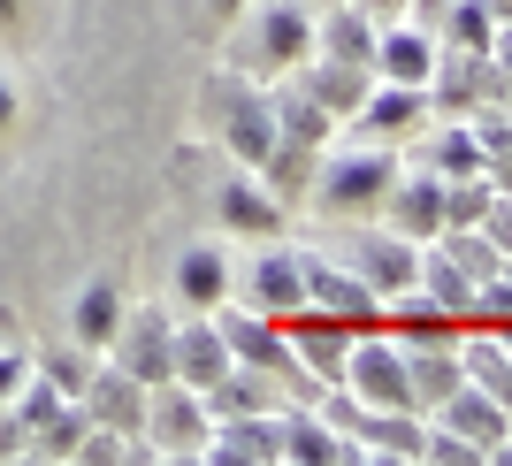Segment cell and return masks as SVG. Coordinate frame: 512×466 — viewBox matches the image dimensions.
I'll use <instances>...</instances> for the list:
<instances>
[{
	"label": "cell",
	"instance_id": "cell-1",
	"mask_svg": "<svg viewBox=\"0 0 512 466\" xmlns=\"http://www.w3.org/2000/svg\"><path fill=\"white\" fill-rule=\"evenodd\" d=\"M199 107H207L214 138L230 146L237 169H260V161H268V146H276V107H268V85H260V77L214 69L207 92H199Z\"/></svg>",
	"mask_w": 512,
	"mask_h": 466
},
{
	"label": "cell",
	"instance_id": "cell-2",
	"mask_svg": "<svg viewBox=\"0 0 512 466\" xmlns=\"http://www.w3.org/2000/svg\"><path fill=\"white\" fill-rule=\"evenodd\" d=\"M398 146H375V138H360V146L344 153H321V176H314V199L329 214H383L390 184H398Z\"/></svg>",
	"mask_w": 512,
	"mask_h": 466
},
{
	"label": "cell",
	"instance_id": "cell-3",
	"mask_svg": "<svg viewBox=\"0 0 512 466\" xmlns=\"http://www.w3.org/2000/svg\"><path fill=\"white\" fill-rule=\"evenodd\" d=\"M207 436H214V413L192 382H153L146 390V421H138V444L146 459H207Z\"/></svg>",
	"mask_w": 512,
	"mask_h": 466
},
{
	"label": "cell",
	"instance_id": "cell-4",
	"mask_svg": "<svg viewBox=\"0 0 512 466\" xmlns=\"http://www.w3.org/2000/svg\"><path fill=\"white\" fill-rule=\"evenodd\" d=\"M314 54V8L306 0H253L245 8V31H237V62L253 69H299Z\"/></svg>",
	"mask_w": 512,
	"mask_h": 466
},
{
	"label": "cell",
	"instance_id": "cell-5",
	"mask_svg": "<svg viewBox=\"0 0 512 466\" xmlns=\"http://www.w3.org/2000/svg\"><path fill=\"white\" fill-rule=\"evenodd\" d=\"M100 360H115L123 375H138L153 390V382L176 375V321L161 314V306H123V329H115V344H107Z\"/></svg>",
	"mask_w": 512,
	"mask_h": 466
},
{
	"label": "cell",
	"instance_id": "cell-6",
	"mask_svg": "<svg viewBox=\"0 0 512 466\" xmlns=\"http://www.w3.org/2000/svg\"><path fill=\"white\" fill-rule=\"evenodd\" d=\"M214 329H222V344H230V360L237 367H268V375H299V360H291V329H283L276 314H260V306H207Z\"/></svg>",
	"mask_w": 512,
	"mask_h": 466
},
{
	"label": "cell",
	"instance_id": "cell-7",
	"mask_svg": "<svg viewBox=\"0 0 512 466\" xmlns=\"http://www.w3.org/2000/svg\"><path fill=\"white\" fill-rule=\"evenodd\" d=\"M344 268H352L375 298H398V291L421 283V245L398 237L390 222H383V230H352V237H344Z\"/></svg>",
	"mask_w": 512,
	"mask_h": 466
},
{
	"label": "cell",
	"instance_id": "cell-8",
	"mask_svg": "<svg viewBox=\"0 0 512 466\" xmlns=\"http://www.w3.org/2000/svg\"><path fill=\"white\" fill-rule=\"evenodd\" d=\"M497 100H512V92H505L490 54H459V46L436 54V77H428V107H436V115H482V107H497Z\"/></svg>",
	"mask_w": 512,
	"mask_h": 466
},
{
	"label": "cell",
	"instance_id": "cell-9",
	"mask_svg": "<svg viewBox=\"0 0 512 466\" xmlns=\"http://www.w3.org/2000/svg\"><path fill=\"white\" fill-rule=\"evenodd\" d=\"M306 306L329 314V321H344V329H383V298L329 253H306Z\"/></svg>",
	"mask_w": 512,
	"mask_h": 466
},
{
	"label": "cell",
	"instance_id": "cell-10",
	"mask_svg": "<svg viewBox=\"0 0 512 466\" xmlns=\"http://www.w3.org/2000/svg\"><path fill=\"white\" fill-rule=\"evenodd\" d=\"M344 390L360 405H406V344L390 329H360L352 360H344Z\"/></svg>",
	"mask_w": 512,
	"mask_h": 466
},
{
	"label": "cell",
	"instance_id": "cell-11",
	"mask_svg": "<svg viewBox=\"0 0 512 466\" xmlns=\"http://www.w3.org/2000/svg\"><path fill=\"white\" fill-rule=\"evenodd\" d=\"M352 123H360V138H375V146H406V138H421V130L436 123V107H428V85H390V77H375Z\"/></svg>",
	"mask_w": 512,
	"mask_h": 466
},
{
	"label": "cell",
	"instance_id": "cell-12",
	"mask_svg": "<svg viewBox=\"0 0 512 466\" xmlns=\"http://www.w3.org/2000/svg\"><path fill=\"white\" fill-rule=\"evenodd\" d=\"M207 466H283V405L276 413H222L207 436Z\"/></svg>",
	"mask_w": 512,
	"mask_h": 466
},
{
	"label": "cell",
	"instance_id": "cell-13",
	"mask_svg": "<svg viewBox=\"0 0 512 466\" xmlns=\"http://www.w3.org/2000/svg\"><path fill=\"white\" fill-rule=\"evenodd\" d=\"M383 222L398 237H413V245H436V237H444V176L436 169H398V184H390V199H383Z\"/></svg>",
	"mask_w": 512,
	"mask_h": 466
},
{
	"label": "cell",
	"instance_id": "cell-14",
	"mask_svg": "<svg viewBox=\"0 0 512 466\" xmlns=\"http://www.w3.org/2000/svg\"><path fill=\"white\" fill-rule=\"evenodd\" d=\"M283 329H291V360H299V375H314V390L344 382V360H352V337H360V329H344V321L314 314V306L291 314Z\"/></svg>",
	"mask_w": 512,
	"mask_h": 466
},
{
	"label": "cell",
	"instance_id": "cell-15",
	"mask_svg": "<svg viewBox=\"0 0 512 466\" xmlns=\"http://www.w3.org/2000/svg\"><path fill=\"white\" fill-rule=\"evenodd\" d=\"M436 54H444V39L428 31V23H413V16H398V23H383L375 31V77H390V85H428L436 77Z\"/></svg>",
	"mask_w": 512,
	"mask_h": 466
},
{
	"label": "cell",
	"instance_id": "cell-16",
	"mask_svg": "<svg viewBox=\"0 0 512 466\" xmlns=\"http://www.w3.org/2000/svg\"><path fill=\"white\" fill-rule=\"evenodd\" d=\"M245 306H260V314H306V253H291V245H268V253L245 268Z\"/></svg>",
	"mask_w": 512,
	"mask_h": 466
},
{
	"label": "cell",
	"instance_id": "cell-17",
	"mask_svg": "<svg viewBox=\"0 0 512 466\" xmlns=\"http://www.w3.org/2000/svg\"><path fill=\"white\" fill-rule=\"evenodd\" d=\"M214 222H222L230 237H276L283 230V199L260 184L253 169H237V176L214 184Z\"/></svg>",
	"mask_w": 512,
	"mask_h": 466
},
{
	"label": "cell",
	"instance_id": "cell-18",
	"mask_svg": "<svg viewBox=\"0 0 512 466\" xmlns=\"http://www.w3.org/2000/svg\"><path fill=\"white\" fill-rule=\"evenodd\" d=\"M467 382V360H459V337H436V344H406V405L413 413H436Z\"/></svg>",
	"mask_w": 512,
	"mask_h": 466
},
{
	"label": "cell",
	"instance_id": "cell-19",
	"mask_svg": "<svg viewBox=\"0 0 512 466\" xmlns=\"http://www.w3.org/2000/svg\"><path fill=\"white\" fill-rule=\"evenodd\" d=\"M77 405H85V421L138 436V421H146V382L123 375V367L107 360V367H92V382H85V398H77Z\"/></svg>",
	"mask_w": 512,
	"mask_h": 466
},
{
	"label": "cell",
	"instance_id": "cell-20",
	"mask_svg": "<svg viewBox=\"0 0 512 466\" xmlns=\"http://www.w3.org/2000/svg\"><path fill=\"white\" fill-rule=\"evenodd\" d=\"M291 77H299V85L314 92L337 123H352V115H360V100H367V85H375V69H367V62H329V54H306Z\"/></svg>",
	"mask_w": 512,
	"mask_h": 466
},
{
	"label": "cell",
	"instance_id": "cell-21",
	"mask_svg": "<svg viewBox=\"0 0 512 466\" xmlns=\"http://www.w3.org/2000/svg\"><path fill=\"white\" fill-rule=\"evenodd\" d=\"M428 421H436V428H451V436H467V444L482 451V459H490V444L512 428V421H505V405H497L490 390H482V382H459V390H451V398L436 405Z\"/></svg>",
	"mask_w": 512,
	"mask_h": 466
},
{
	"label": "cell",
	"instance_id": "cell-22",
	"mask_svg": "<svg viewBox=\"0 0 512 466\" xmlns=\"http://www.w3.org/2000/svg\"><path fill=\"white\" fill-rule=\"evenodd\" d=\"M222 375H230V344H222L214 314L176 321V382H192V390H214Z\"/></svg>",
	"mask_w": 512,
	"mask_h": 466
},
{
	"label": "cell",
	"instance_id": "cell-23",
	"mask_svg": "<svg viewBox=\"0 0 512 466\" xmlns=\"http://www.w3.org/2000/svg\"><path fill=\"white\" fill-rule=\"evenodd\" d=\"M321 153L329 146H306V138H283L276 130V146H268V161H260V184L276 191L283 207H291V199H314V176H321Z\"/></svg>",
	"mask_w": 512,
	"mask_h": 466
},
{
	"label": "cell",
	"instance_id": "cell-24",
	"mask_svg": "<svg viewBox=\"0 0 512 466\" xmlns=\"http://www.w3.org/2000/svg\"><path fill=\"white\" fill-rule=\"evenodd\" d=\"M283 459L291 466H337V459H360V444L299 405V413H283Z\"/></svg>",
	"mask_w": 512,
	"mask_h": 466
},
{
	"label": "cell",
	"instance_id": "cell-25",
	"mask_svg": "<svg viewBox=\"0 0 512 466\" xmlns=\"http://www.w3.org/2000/svg\"><path fill=\"white\" fill-rule=\"evenodd\" d=\"M375 31H383L375 16H360L352 0H337V8L314 16V54H329V62H375Z\"/></svg>",
	"mask_w": 512,
	"mask_h": 466
},
{
	"label": "cell",
	"instance_id": "cell-26",
	"mask_svg": "<svg viewBox=\"0 0 512 466\" xmlns=\"http://www.w3.org/2000/svg\"><path fill=\"white\" fill-rule=\"evenodd\" d=\"M268 107H276L283 138H306V146H329V138H337V115H329L299 77H276V85H268Z\"/></svg>",
	"mask_w": 512,
	"mask_h": 466
},
{
	"label": "cell",
	"instance_id": "cell-27",
	"mask_svg": "<svg viewBox=\"0 0 512 466\" xmlns=\"http://www.w3.org/2000/svg\"><path fill=\"white\" fill-rule=\"evenodd\" d=\"M383 329H390L398 344H436V337H459V314H444V306L413 283V291L383 298Z\"/></svg>",
	"mask_w": 512,
	"mask_h": 466
},
{
	"label": "cell",
	"instance_id": "cell-28",
	"mask_svg": "<svg viewBox=\"0 0 512 466\" xmlns=\"http://www.w3.org/2000/svg\"><path fill=\"white\" fill-rule=\"evenodd\" d=\"M115 329H123V291L115 283H85L77 306H69V344H85L92 360H100L107 344H115Z\"/></svg>",
	"mask_w": 512,
	"mask_h": 466
},
{
	"label": "cell",
	"instance_id": "cell-29",
	"mask_svg": "<svg viewBox=\"0 0 512 466\" xmlns=\"http://www.w3.org/2000/svg\"><path fill=\"white\" fill-rule=\"evenodd\" d=\"M421 169L436 176H474L482 169V138L467 115H436V130H421Z\"/></svg>",
	"mask_w": 512,
	"mask_h": 466
},
{
	"label": "cell",
	"instance_id": "cell-30",
	"mask_svg": "<svg viewBox=\"0 0 512 466\" xmlns=\"http://www.w3.org/2000/svg\"><path fill=\"white\" fill-rule=\"evenodd\" d=\"M176 298H184L192 314L222 306V298H230V253H222V245H192V253L176 260Z\"/></svg>",
	"mask_w": 512,
	"mask_h": 466
},
{
	"label": "cell",
	"instance_id": "cell-31",
	"mask_svg": "<svg viewBox=\"0 0 512 466\" xmlns=\"http://www.w3.org/2000/svg\"><path fill=\"white\" fill-rule=\"evenodd\" d=\"M207 398V413L222 421V413H276V375L268 367H237L230 360V375L214 382V390H199Z\"/></svg>",
	"mask_w": 512,
	"mask_h": 466
},
{
	"label": "cell",
	"instance_id": "cell-32",
	"mask_svg": "<svg viewBox=\"0 0 512 466\" xmlns=\"http://www.w3.org/2000/svg\"><path fill=\"white\" fill-rule=\"evenodd\" d=\"M421 291L436 298L444 314H459V329H467V314H474V291H482V283H474L467 268H459V260L444 253V245H421Z\"/></svg>",
	"mask_w": 512,
	"mask_h": 466
},
{
	"label": "cell",
	"instance_id": "cell-33",
	"mask_svg": "<svg viewBox=\"0 0 512 466\" xmlns=\"http://www.w3.org/2000/svg\"><path fill=\"white\" fill-rule=\"evenodd\" d=\"M444 46H459V54H490V39H497V23H490V8L482 0H444Z\"/></svg>",
	"mask_w": 512,
	"mask_h": 466
},
{
	"label": "cell",
	"instance_id": "cell-34",
	"mask_svg": "<svg viewBox=\"0 0 512 466\" xmlns=\"http://www.w3.org/2000/svg\"><path fill=\"white\" fill-rule=\"evenodd\" d=\"M490 199H497V184L482 169L474 176H444V230H474V222L490 214Z\"/></svg>",
	"mask_w": 512,
	"mask_h": 466
},
{
	"label": "cell",
	"instance_id": "cell-35",
	"mask_svg": "<svg viewBox=\"0 0 512 466\" xmlns=\"http://www.w3.org/2000/svg\"><path fill=\"white\" fill-rule=\"evenodd\" d=\"M436 245H444V253L459 260V268H467L474 283H490L497 268H505V253H497V245H490V237H482V230H444V237H436Z\"/></svg>",
	"mask_w": 512,
	"mask_h": 466
},
{
	"label": "cell",
	"instance_id": "cell-36",
	"mask_svg": "<svg viewBox=\"0 0 512 466\" xmlns=\"http://www.w3.org/2000/svg\"><path fill=\"white\" fill-rule=\"evenodd\" d=\"M39 375L54 382L62 398H85V382H92V352H85V344H69V352H46Z\"/></svg>",
	"mask_w": 512,
	"mask_h": 466
},
{
	"label": "cell",
	"instance_id": "cell-37",
	"mask_svg": "<svg viewBox=\"0 0 512 466\" xmlns=\"http://www.w3.org/2000/svg\"><path fill=\"white\" fill-rule=\"evenodd\" d=\"M474 230L490 237L497 253H512V199H505V191H497V199H490V214H482V222H474Z\"/></svg>",
	"mask_w": 512,
	"mask_h": 466
},
{
	"label": "cell",
	"instance_id": "cell-38",
	"mask_svg": "<svg viewBox=\"0 0 512 466\" xmlns=\"http://www.w3.org/2000/svg\"><path fill=\"white\" fill-rule=\"evenodd\" d=\"M0 459H31V428H23V413H16V405L0 413Z\"/></svg>",
	"mask_w": 512,
	"mask_h": 466
},
{
	"label": "cell",
	"instance_id": "cell-39",
	"mask_svg": "<svg viewBox=\"0 0 512 466\" xmlns=\"http://www.w3.org/2000/svg\"><path fill=\"white\" fill-rule=\"evenodd\" d=\"M23 375H31V360H23V352H0V405L23 390Z\"/></svg>",
	"mask_w": 512,
	"mask_h": 466
},
{
	"label": "cell",
	"instance_id": "cell-40",
	"mask_svg": "<svg viewBox=\"0 0 512 466\" xmlns=\"http://www.w3.org/2000/svg\"><path fill=\"white\" fill-rule=\"evenodd\" d=\"M490 62H497V77H505V92H512V23H497V39H490Z\"/></svg>",
	"mask_w": 512,
	"mask_h": 466
},
{
	"label": "cell",
	"instance_id": "cell-41",
	"mask_svg": "<svg viewBox=\"0 0 512 466\" xmlns=\"http://www.w3.org/2000/svg\"><path fill=\"white\" fill-rule=\"evenodd\" d=\"M352 8H360V16H375V23H398L413 0H352Z\"/></svg>",
	"mask_w": 512,
	"mask_h": 466
},
{
	"label": "cell",
	"instance_id": "cell-42",
	"mask_svg": "<svg viewBox=\"0 0 512 466\" xmlns=\"http://www.w3.org/2000/svg\"><path fill=\"white\" fill-rule=\"evenodd\" d=\"M482 176H490V184L512 199V153H490V161H482Z\"/></svg>",
	"mask_w": 512,
	"mask_h": 466
},
{
	"label": "cell",
	"instance_id": "cell-43",
	"mask_svg": "<svg viewBox=\"0 0 512 466\" xmlns=\"http://www.w3.org/2000/svg\"><path fill=\"white\" fill-rule=\"evenodd\" d=\"M16 123V85H8V77H0V130Z\"/></svg>",
	"mask_w": 512,
	"mask_h": 466
},
{
	"label": "cell",
	"instance_id": "cell-44",
	"mask_svg": "<svg viewBox=\"0 0 512 466\" xmlns=\"http://www.w3.org/2000/svg\"><path fill=\"white\" fill-rule=\"evenodd\" d=\"M490 8V23H512V0H482Z\"/></svg>",
	"mask_w": 512,
	"mask_h": 466
},
{
	"label": "cell",
	"instance_id": "cell-45",
	"mask_svg": "<svg viewBox=\"0 0 512 466\" xmlns=\"http://www.w3.org/2000/svg\"><path fill=\"white\" fill-rule=\"evenodd\" d=\"M16 16H23V0H0V31H8Z\"/></svg>",
	"mask_w": 512,
	"mask_h": 466
},
{
	"label": "cell",
	"instance_id": "cell-46",
	"mask_svg": "<svg viewBox=\"0 0 512 466\" xmlns=\"http://www.w3.org/2000/svg\"><path fill=\"white\" fill-rule=\"evenodd\" d=\"M214 8H222V16H245V8H253V0H214Z\"/></svg>",
	"mask_w": 512,
	"mask_h": 466
},
{
	"label": "cell",
	"instance_id": "cell-47",
	"mask_svg": "<svg viewBox=\"0 0 512 466\" xmlns=\"http://www.w3.org/2000/svg\"><path fill=\"white\" fill-rule=\"evenodd\" d=\"M497 283H505V291H512V253H505V268H497Z\"/></svg>",
	"mask_w": 512,
	"mask_h": 466
},
{
	"label": "cell",
	"instance_id": "cell-48",
	"mask_svg": "<svg viewBox=\"0 0 512 466\" xmlns=\"http://www.w3.org/2000/svg\"><path fill=\"white\" fill-rule=\"evenodd\" d=\"M497 337H505V352H512V321H505V329H497Z\"/></svg>",
	"mask_w": 512,
	"mask_h": 466
},
{
	"label": "cell",
	"instance_id": "cell-49",
	"mask_svg": "<svg viewBox=\"0 0 512 466\" xmlns=\"http://www.w3.org/2000/svg\"><path fill=\"white\" fill-rule=\"evenodd\" d=\"M306 8H337V0H306Z\"/></svg>",
	"mask_w": 512,
	"mask_h": 466
}]
</instances>
